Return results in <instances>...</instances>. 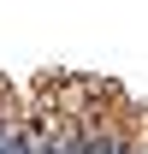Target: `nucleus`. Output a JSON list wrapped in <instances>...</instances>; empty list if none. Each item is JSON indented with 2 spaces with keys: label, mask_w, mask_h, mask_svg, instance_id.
<instances>
[{
  "label": "nucleus",
  "mask_w": 148,
  "mask_h": 154,
  "mask_svg": "<svg viewBox=\"0 0 148 154\" xmlns=\"http://www.w3.org/2000/svg\"><path fill=\"white\" fill-rule=\"evenodd\" d=\"M0 154H24V101L0 83Z\"/></svg>",
  "instance_id": "obj_1"
},
{
  "label": "nucleus",
  "mask_w": 148,
  "mask_h": 154,
  "mask_svg": "<svg viewBox=\"0 0 148 154\" xmlns=\"http://www.w3.org/2000/svg\"><path fill=\"white\" fill-rule=\"evenodd\" d=\"M130 154H148V107L136 113V131H130Z\"/></svg>",
  "instance_id": "obj_2"
}]
</instances>
